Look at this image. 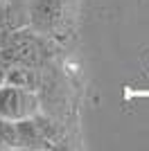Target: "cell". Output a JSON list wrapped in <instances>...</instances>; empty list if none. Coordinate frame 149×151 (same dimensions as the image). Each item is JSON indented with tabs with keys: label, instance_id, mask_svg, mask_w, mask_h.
Listing matches in <instances>:
<instances>
[{
	"label": "cell",
	"instance_id": "obj_1",
	"mask_svg": "<svg viewBox=\"0 0 149 151\" xmlns=\"http://www.w3.org/2000/svg\"><path fill=\"white\" fill-rule=\"evenodd\" d=\"M52 59L48 36L34 29H18L0 43V68L5 65H27V68H48Z\"/></svg>",
	"mask_w": 149,
	"mask_h": 151
},
{
	"label": "cell",
	"instance_id": "obj_2",
	"mask_svg": "<svg viewBox=\"0 0 149 151\" xmlns=\"http://www.w3.org/2000/svg\"><path fill=\"white\" fill-rule=\"evenodd\" d=\"M41 113L38 93L16 83H0V117L7 122H20Z\"/></svg>",
	"mask_w": 149,
	"mask_h": 151
},
{
	"label": "cell",
	"instance_id": "obj_3",
	"mask_svg": "<svg viewBox=\"0 0 149 151\" xmlns=\"http://www.w3.org/2000/svg\"><path fill=\"white\" fill-rule=\"evenodd\" d=\"M66 23V0H30L27 25L41 36L52 38Z\"/></svg>",
	"mask_w": 149,
	"mask_h": 151
},
{
	"label": "cell",
	"instance_id": "obj_4",
	"mask_svg": "<svg viewBox=\"0 0 149 151\" xmlns=\"http://www.w3.org/2000/svg\"><path fill=\"white\" fill-rule=\"evenodd\" d=\"M0 149H18L16 142V124L0 117Z\"/></svg>",
	"mask_w": 149,
	"mask_h": 151
}]
</instances>
